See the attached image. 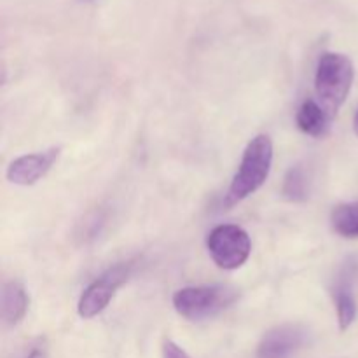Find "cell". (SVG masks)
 <instances>
[{"mask_svg": "<svg viewBox=\"0 0 358 358\" xmlns=\"http://www.w3.org/2000/svg\"><path fill=\"white\" fill-rule=\"evenodd\" d=\"M131 269V262H121V264L108 268L103 275H100L94 282H91L84 289V292L80 294V299L77 303L79 317L84 318V320L98 317L108 306L115 292L128 282Z\"/></svg>", "mask_w": 358, "mask_h": 358, "instance_id": "cell-5", "label": "cell"}, {"mask_svg": "<svg viewBox=\"0 0 358 358\" xmlns=\"http://www.w3.org/2000/svg\"><path fill=\"white\" fill-rule=\"evenodd\" d=\"M332 229L346 240L358 238V201L345 203L332 210L331 215Z\"/></svg>", "mask_w": 358, "mask_h": 358, "instance_id": "cell-11", "label": "cell"}, {"mask_svg": "<svg viewBox=\"0 0 358 358\" xmlns=\"http://www.w3.org/2000/svg\"><path fill=\"white\" fill-rule=\"evenodd\" d=\"M28 358H48V353H45V350L42 348V346H38V348L31 350V353L28 355Z\"/></svg>", "mask_w": 358, "mask_h": 358, "instance_id": "cell-14", "label": "cell"}, {"mask_svg": "<svg viewBox=\"0 0 358 358\" xmlns=\"http://www.w3.org/2000/svg\"><path fill=\"white\" fill-rule=\"evenodd\" d=\"M273 166V142L268 135H257L248 142L240 168L233 177L226 205L234 206L257 192L268 180Z\"/></svg>", "mask_w": 358, "mask_h": 358, "instance_id": "cell-1", "label": "cell"}, {"mask_svg": "<svg viewBox=\"0 0 358 358\" xmlns=\"http://www.w3.org/2000/svg\"><path fill=\"white\" fill-rule=\"evenodd\" d=\"M334 304H336V313H338V324L341 331H346V329L352 327V324L355 322L358 306L355 294H353V275L341 276L338 280L334 287Z\"/></svg>", "mask_w": 358, "mask_h": 358, "instance_id": "cell-10", "label": "cell"}, {"mask_svg": "<svg viewBox=\"0 0 358 358\" xmlns=\"http://www.w3.org/2000/svg\"><path fill=\"white\" fill-rule=\"evenodd\" d=\"M163 358H191L177 343L164 341L163 345Z\"/></svg>", "mask_w": 358, "mask_h": 358, "instance_id": "cell-13", "label": "cell"}, {"mask_svg": "<svg viewBox=\"0 0 358 358\" xmlns=\"http://www.w3.org/2000/svg\"><path fill=\"white\" fill-rule=\"evenodd\" d=\"M28 294L20 282H6L2 287V297H0V313H2L3 324L14 327L24 318L28 311Z\"/></svg>", "mask_w": 358, "mask_h": 358, "instance_id": "cell-9", "label": "cell"}, {"mask_svg": "<svg viewBox=\"0 0 358 358\" xmlns=\"http://www.w3.org/2000/svg\"><path fill=\"white\" fill-rule=\"evenodd\" d=\"M355 131H357V135H358V112H357V115H355Z\"/></svg>", "mask_w": 358, "mask_h": 358, "instance_id": "cell-15", "label": "cell"}, {"mask_svg": "<svg viewBox=\"0 0 358 358\" xmlns=\"http://www.w3.org/2000/svg\"><path fill=\"white\" fill-rule=\"evenodd\" d=\"M310 343V331L299 324H283L262 336L257 358H289Z\"/></svg>", "mask_w": 358, "mask_h": 358, "instance_id": "cell-6", "label": "cell"}, {"mask_svg": "<svg viewBox=\"0 0 358 358\" xmlns=\"http://www.w3.org/2000/svg\"><path fill=\"white\" fill-rule=\"evenodd\" d=\"M332 119H334V115L324 105L311 100V98H308V100H304L301 103L296 114L297 128L304 135H310L313 138H324V136H327L331 133Z\"/></svg>", "mask_w": 358, "mask_h": 358, "instance_id": "cell-8", "label": "cell"}, {"mask_svg": "<svg viewBox=\"0 0 358 358\" xmlns=\"http://www.w3.org/2000/svg\"><path fill=\"white\" fill-rule=\"evenodd\" d=\"M355 69L348 56L341 52H324L315 73V91L320 103L336 115L345 105L352 90Z\"/></svg>", "mask_w": 358, "mask_h": 358, "instance_id": "cell-2", "label": "cell"}, {"mask_svg": "<svg viewBox=\"0 0 358 358\" xmlns=\"http://www.w3.org/2000/svg\"><path fill=\"white\" fill-rule=\"evenodd\" d=\"M282 196L290 203H303L310 196V178L301 164L287 171L282 184Z\"/></svg>", "mask_w": 358, "mask_h": 358, "instance_id": "cell-12", "label": "cell"}, {"mask_svg": "<svg viewBox=\"0 0 358 358\" xmlns=\"http://www.w3.org/2000/svg\"><path fill=\"white\" fill-rule=\"evenodd\" d=\"M206 248L212 261L224 271H234L248 261L252 241L247 231L234 224H222L210 231Z\"/></svg>", "mask_w": 358, "mask_h": 358, "instance_id": "cell-4", "label": "cell"}, {"mask_svg": "<svg viewBox=\"0 0 358 358\" xmlns=\"http://www.w3.org/2000/svg\"><path fill=\"white\" fill-rule=\"evenodd\" d=\"M59 152H62L59 147H51L42 152L17 157L7 168V180L14 185H23V187L35 185L51 171V168L58 161Z\"/></svg>", "mask_w": 358, "mask_h": 358, "instance_id": "cell-7", "label": "cell"}, {"mask_svg": "<svg viewBox=\"0 0 358 358\" xmlns=\"http://www.w3.org/2000/svg\"><path fill=\"white\" fill-rule=\"evenodd\" d=\"M238 299V292L227 285L184 287L173 294L175 311L185 320L203 322L217 317Z\"/></svg>", "mask_w": 358, "mask_h": 358, "instance_id": "cell-3", "label": "cell"}]
</instances>
